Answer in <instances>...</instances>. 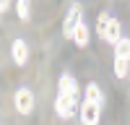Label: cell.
Wrapping results in <instances>:
<instances>
[{
    "instance_id": "6da1fadb",
    "label": "cell",
    "mask_w": 130,
    "mask_h": 125,
    "mask_svg": "<svg viewBox=\"0 0 130 125\" xmlns=\"http://www.w3.org/2000/svg\"><path fill=\"white\" fill-rule=\"evenodd\" d=\"M96 34L102 39H107L109 44H117L122 39V29H120V21L112 18L109 13H99V21H96Z\"/></svg>"
},
{
    "instance_id": "7a4b0ae2",
    "label": "cell",
    "mask_w": 130,
    "mask_h": 125,
    "mask_svg": "<svg viewBox=\"0 0 130 125\" xmlns=\"http://www.w3.org/2000/svg\"><path fill=\"white\" fill-rule=\"evenodd\" d=\"M130 70V39H120L115 44V76L117 78H125Z\"/></svg>"
},
{
    "instance_id": "3957f363",
    "label": "cell",
    "mask_w": 130,
    "mask_h": 125,
    "mask_svg": "<svg viewBox=\"0 0 130 125\" xmlns=\"http://www.w3.org/2000/svg\"><path fill=\"white\" fill-rule=\"evenodd\" d=\"M81 16H83V8H81L78 3H73V5L68 8V13H65V21H62V34L68 37V39H73V31L78 29V24H83Z\"/></svg>"
},
{
    "instance_id": "277c9868",
    "label": "cell",
    "mask_w": 130,
    "mask_h": 125,
    "mask_svg": "<svg viewBox=\"0 0 130 125\" xmlns=\"http://www.w3.org/2000/svg\"><path fill=\"white\" fill-rule=\"evenodd\" d=\"M99 117H102V104L86 99L81 104V122L83 125H99Z\"/></svg>"
},
{
    "instance_id": "5b68a950",
    "label": "cell",
    "mask_w": 130,
    "mask_h": 125,
    "mask_svg": "<svg viewBox=\"0 0 130 125\" xmlns=\"http://www.w3.org/2000/svg\"><path fill=\"white\" fill-rule=\"evenodd\" d=\"M55 110L62 120H68L73 117V112H75V97H70V94H60L57 102H55Z\"/></svg>"
},
{
    "instance_id": "8992f818",
    "label": "cell",
    "mask_w": 130,
    "mask_h": 125,
    "mask_svg": "<svg viewBox=\"0 0 130 125\" xmlns=\"http://www.w3.org/2000/svg\"><path fill=\"white\" fill-rule=\"evenodd\" d=\"M16 110L21 115H29L31 110H34V94H31L29 89H18L16 91Z\"/></svg>"
},
{
    "instance_id": "52a82bcc",
    "label": "cell",
    "mask_w": 130,
    "mask_h": 125,
    "mask_svg": "<svg viewBox=\"0 0 130 125\" xmlns=\"http://www.w3.org/2000/svg\"><path fill=\"white\" fill-rule=\"evenodd\" d=\"M10 55H13V63H16V65H24L26 57H29V47H26V42H24V39H16L13 44H10Z\"/></svg>"
},
{
    "instance_id": "ba28073f",
    "label": "cell",
    "mask_w": 130,
    "mask_h": 125,
    "mask_svg": "<svg viewBox=\"0 0 130 125\" xmlns=\"http://www.w3.org/2000/svg\"><path fill=\"white\" fill-rule=\"evenodd\" d=\"M60 94H70V97L78 94V83H75V78L70 73H62L60 76Z\"/></svg>"
},
{
    "instance_id": "9c48e42d",
    "label": "cell",
    "mask_w": 130,
    "mask_h": 125,
    "mask_svg": "<svg viewBox=\"0 0 130 125\" xmlns=\"http://www.w3.org/2000/svg\"><path fill=\"white\" fill-rule=\"evenodd\" d=\"M73 42H75L78 47H86V44H89V26H86V24H78V29L73 31Z\"/></svg>"
},
{
    "instance_id": "30bf717a",
    "label": "cell",
    "mask_w": 130,
    "mask_h": 125,
    "mask_svg": "<svg viewBox=\"0 0 130 125\" xmlns=\"http://www.w3.org/2000/svg\"><path fill=\"white\" fill-rule=\"evenodd\" d=\"M86 99H91V102H96V104H102V102H104V94H102V89L96 86V83H89V86H86Z\"/></svg>"
},
{
    "instance_id": "8fae6325",
    "label": "cell",
    "mask_w": 130,
    "mask_h": 125,
    "mask_svg": "<svg viewBox=\"0 0 130 125\" xmlns=\"http://www.w3.org/2000/svg\"><path fill=\"white\" fill-rule=\"evenodd\" d=\"M16 10H18V18L21 21H29V3H26V0H18Z\"/></svg>"
}]
</instances>
